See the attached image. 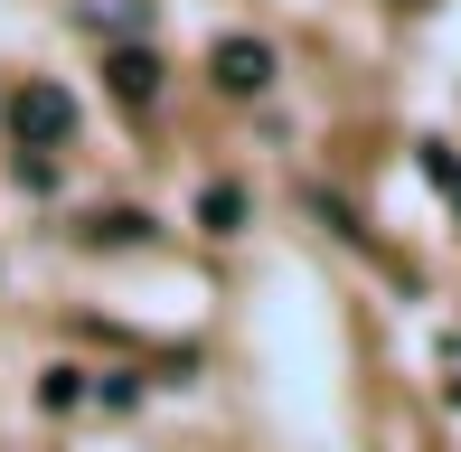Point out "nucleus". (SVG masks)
Returning a JSON list of instances; mask_svg holds the SVG:
<instances>
[{
	"mask_svg": "<svg viewBox=\"0 0 461 452\" xmlns=\"http://www.w3.org/2000/svg\"><path fill=\"white\" fill-rule=\"evenodd\" d=\"M10 132H19V151H57V141L76 132V95L48 86V76H29V86L10 95Z\"/></svg>",
	"mask_w": 461,
	"mask_h": 452,
	"instance_id": "1",
	"label": "nucleus"
},
{
	"mask_svg": "<svg viewBox=\"0 0 461 452\" xmlns=\"http://www.w3.org/2000/svg\"><path fill=\"white\" fill-rule=\"evenodd\" d=\"M424 170H433V189H443V198H452V208H461V160L443 151V141H424Z\"/></svg>",
	"mask_w": 461,
	"mask_h": 452,
	"instance_id": "6",
	"label": "nucleus"
},
{
	"mask_svg": "<svg viewBox=\"0 0 461 452\" xmlns=\"http://www.w3.org/2000/svg\"><path fill=\"white\" fill-rule=\"evenodd\" d=\"M141 236H151V217H141V208H95V217H86V245H141Z\"/></svg>",
	"mask_w": 461,
	"mask_h": 452,
	"instance_id": "4",
	"label": "nucleus"
},
{
	"mask_svg": "<svg viewBox=\"0 0 461 452\" xmlns=\"http://www.w3.org/2000/svg\"><path fill=\"white\" fill-rule=\"evenodd\" d=\"M86 396V367H48V405H76Z\"/></svg>",
	"mask_w": 461,
	"mask_h": 452,
	"instance_id": "7",
	"label": "nucleus"
},
{
	"mask_svg": "<svg viewBox=\"0 0 461 452\" xmlns=\"http://www.w3.org/2000/svg\"><path fill=\"white\" fill-rule=\"evenodd\" d=\"M198 226H207V236H236V226H245V189H236V179H217V189L198 198Z\"/></svg>",
	"mask_w": 461,
	"mask_h": 452,
	"instance_id": "5",
	"label": "nucleus"
},
{
	"mask_svg": "<svg viewBox=\"0 0 461 452\" xmlns=\"http://www.w3.org/2000/svg\"><path fill=\"white\" fill-rule=\"evenodd\" d=\"M207 67H217L226 95H264V86H274V48H264V38H217Z\"/></svg>",
	"mask_w": 461,
	"mask_h": 452,
	"instance_id": "2",
	"label": "nucleus"
},
{
	"mask_svg": "<svg viewBox=\"0 0 461 452\" xmlns=\"http://www.w3.org/2000/svg\"><path fill=\"white\" fill-rule=\"evenodd\" d=\"M104 76H113L122 104H151V95H160V57H151V48H113V57H104Z\"/></svg>",
	"mask_w": 461,
	"mask_h": 452,
	"instance_id": "3",
	"label": "nucleus"
}]
</instances>
